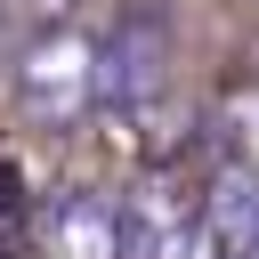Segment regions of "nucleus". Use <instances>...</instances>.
Segmentation results:
<instances>
[{
    "label": "nucleus",
    "mask_w": 259,
    "mask_h": 259,
    "mask_svg": "<svg viewBox=\"0 0 259 259\" xmlns=\"http://www.w3.org/2000/svg\"><path fill=\"white\" fill-rule=\"evenodd\" d=\"M8 81H16V113L32 130H73L97 113V40L73 24H40L16 49Z\"/></svg>",
    "instance_id": "obj_1"
},
{
    "label": "nucleus",
    "mask_w": 259,
    "mask_h": 259,
    "mask_svg": "<svg viewBox=\"0 0 259 259\" xmlns=\"http://www.w3.org/2000/svg\"><path fill=\"white\" fill-rule=\"evenodd\" d=\"M170 81V24L162 8H130L97 40V105L105 113H146Z\"/></svg>",
    "instance_id": "obj_2"
},
{
    "label": "nucleus",
    "mask_w": 259,
    "mask_h": 259,
    "mask_svg": "<svg viewBox=\"0 0 259 259\" xmlns=\"http://www.w3.org/2000/svg\"><path fill=\"white\" fill-rule=\"evenodd\" d=\"M40 235V259H130V219L113 194H89V186H65L40 202L32 219Z\"/></svg>",
    "instance_id": "obj_3"
},
{
    "label": "nucleus",
    "mask_w": 259,
    "mask_h": 259,
    "mask_svg": "<svg viewBox=\"0 0 259 259\" xmlns=\"http://www.w3.org/2000/svg\"><path fill=\"white\" fill-rule=\"evenodd\" d=\"M121 219H130V259H194V251L210 243L202 194L178 186V178H146V186L121 202Z\"/></svg>",
    "instance_id": "obj_4"
},
{
    "label": "nucleus",
    "mask_w": 259,
    "mask_h": 259,
    "mask_svg": "<svg viewBox=\"0 0 259 259\" xmlns=\"http://www.w3.org/2000/svg\"><path fill=\"white\" fill-rule=\"evenodd\" d=\"M202 227L227 259H259V170L251 162H227L202 186Z\"/></svg>",
    "instance_id": "obj_5"
},
{
    "label": "nucleus",
    "mask_w": 259,
    "mask_h": 259,
    "mask_svg": "<svg viewBox=\"0 0 259 259\" xmlns=\"http://www.w3.org/2000/svg\"><path fill=\"white\" fill-rule=\"evenodd\" d=\"M8 8H24L32 24H65V16H73V0H8Z\"/></svg>",
    "instance_id": "obj_6"
},
{
    "label": "nucleus",
    "mask_w": 259,
    "mask_h": 259,
    "mask_svg": "<svg viewBox=\"0 0 259 259\" xmlns=\"http://www.w3.org/2000/svg\"><path fill=\"white\" fill-rule=\"evenodd\" d=\"M0 57H8V8H0Z\"/></svg>",
    "instance_id": "obj_7"
}]
</instances>
